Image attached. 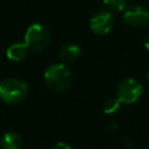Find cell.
I'll list each match as a JSON object with an SVG mask.
<instances>
[{"label":"cell","mask_w":149,"mask_h":149,"mask_svg":"<svg viewBox=\"0 0 149 149\" xmlns=\"http://www.w3.org/2000/svg\"><path fill=\"white\" fill-rule=\"evenodd\" d=\"M44 83L47 87L55 92L59 93L65 91L72 80V74L70 69L63 63H55L49 65L44 71Z\"/></svg>","instance_id":"6da1fadb"},{"label":"cell","mask_w":149,"mask_h":149,"mask_svg":"<svg viewBox=\"0 0 149 149\" xmlns=\"http://www.w3.org/2000/svg\"><path fill=\"white\" fill-rule=\"evenodd\" d=\"M28 93V85L17 78H7L0 81V99L6 104H17Z\"/></svg>","instance_id":"7a4b0ae2"},{"label":"cell","mask_w":149,"mask_h":149,"mask_svg":"<svg viewBox=\"0 0 149 149\" xmlns=\"http://www.w3.org/2000/svg\"><path fill=\"white\" fill-rule=\"evenodd\" d=\"M50 33L47 27L41 23L30 24L24 33V43L33 51H41L50 43Z\"/></svg>","instance_id":"3957f363"},{"label":"cell","mask_w":149,"mask_h":149,"mask_svg":"<svg viewBox=\"0 0 149 149\" xmlns=\"http://www.w3.org/2000/svg\"><path fill=\"white\" fill-rule=\"evenodd\" d=\"M143 93V87L140 81L134 78H127L122 80L116 87V99L121 104H134Z\"/></svg>","instance_id":"277c9868"},{"label":"cell","mask_w":149,"mask_h":149,"mask_svg":"<svg viewBox=\"0 0 149 149\" xmlns=\"http://www.w3.org/2000/svg\"><path fill=\"white\" fill-rule=\"evenodd\" d=\"M123 21L135 28L149 27V10L142 6H133L123 14Z\"/></svg>","instance_id":"5b68a950"},{"label":"cell","mask_w":149,"mask_h":149,"mask_svg":"<svg viewBox=\"0 0 149 149\" xmlns=\"http://www.w3.org/2000/svg\"><path fill=\"white\" fill-rule=\"evenodd\" d=\"M113 27V16L107 10H99L90 20V28L97 35H106Z\"/></svg>","instance_id":"8992f818"},{"label":"cell","mask_w":149,"mask_h":149,"mask_svg":"<svg viewBox=\"0 0 149 149\" xmlns=\"http://www.w3.org/2000/svg\"><path fill=\"white\" fill-rule=\"evenodd\" d=\"M28 47L26 45L24 42H16L10 44L7 50H6V56L8 59L13 61V62H20L22 61L27 54H28Z\"/></svg>","instance_id":"52a82bcc"},{"label":"cell","mask_w":149,"mask_h":149,"mask_svg":"<svg viewBox=\"0 0 149 149\" xmlns=\"http://www.w3.org/2000/svg\"><path fill=\"white\" fill-rule=\"evenodd\" d=\"M80 52H81V50H80L79 45H77V44H66V45H63L61 48L58 56H59L62 62L71 63L80 56Z\"/></svg>","instance_id":"ba28073f"},{"label":"cell","mask_w":149,"mask_h":149,"mask_svg":"<svg viewBox=\"0 0 149 149\" xmlns=\"http://www.w3.org/2000/svg\"><path fill=\"white\" fill-rule=\"evenodd\" d=\"M1 149H20L22 146L21 136L15 132H7L0 140Z\"/></svg>","instance_id":"9c48e42d"},{"label":"cell","mask_w":149,"mask_h":149,"mask_svg":"<svg viewBox=\"0 0 149 149\" xmlns=\"http://www.w3.org/2000/svg\"><path fill=\"white\" fill-rule=\"evenodd\" d=\"M105 8L109 13H119L126 8V0H104Z\"/></svg>","instance_id":"30bf717a"},{"label":"cell","mask_w":149,"mask_h":149,"mask_svg":"<svg viewBox=\"0 0 149 149\" xmlns=\"http://www.w3.org/2000/svg\"><path fill=\"white\" fill-rule=\"evenodd\" d=\"M120 101L116 99V98H112V99H108L105 104H104V113L107 114V115H112L114 113L118 112V109L120 108Z\"/></svg>","instance_id":"8fae6325"},{"label":"cell","mask_w":149,"mask_h":149,"mask_svg":"<svg viewBox=\"0 0 149 149\" xmlns=\"http://www.w3.org/2000/svg\"><path fill=\"white\" fill-rule=\"evenodd\" d=\"M50 149H71V147L65 142H58V143L54 144Z\"/></svg>","instance_id":"7c38bea8"},{"label":"cell","mask_w":149,"mask_h":149,"mask_svg":"<svg viewBox=\"0 0 149 149\" xmlns=\"http://www.w3.org/2000/svg\"><path fill=\"white\" fill-rule=\"evenodd\" d=\"M143 44H144V48L149 51V34L146 36V38H144V43H143Z\"/></svg>","instance_id":"4fadbf2b"},{"label":"cell","mask_w":149,"mask_h":149,"mask_svg":"<svg viewBox=\"0 0 149 149\" xmlns=\"http://www.w3.org/2000/svg\"><path fill=\"white\" fill-rule=\"evenodd\" d=\"M123 143H125L128 148H132V147H133V143H132V140H130V139H125V140H123Z\"/></svg>","instance_id":"5bb4252c"},{"label":"cell","mask_w":149,"mask_h":149,"mask_svg":"<svg viewBox=\"0 0 149 149\" xmlns=\"http://www.w3.org/2000/svg\"><path fill=\"white\" fill-rule=\"evenodd\" d=\"M148 80H149V71H148Z\"/></svg>","instance_id":"9a60e30c"}]
</instances>
